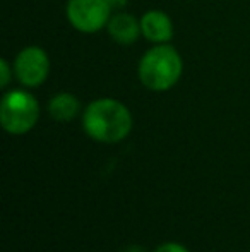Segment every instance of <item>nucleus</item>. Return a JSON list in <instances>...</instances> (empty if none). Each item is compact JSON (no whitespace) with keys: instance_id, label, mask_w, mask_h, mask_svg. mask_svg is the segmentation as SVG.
<instances>
[{"instance_id":"nucleus-4","label":"nucleus","mask_w":250,"mask_h":252,"mask_svg":"<svg viewBox=\"0 0 250 252\" xmlns=\"http://www.w3.org/2000/svg\"><path fill=\"white\" fill-rule=\"evenodd\" d=\"M65 14L74 30L93 34L107 28L111 17V7L107 0H67Z\"/></svg>"},{"instance_id":"nucleus-6","label":"nucleus","mask_w":250,"mask_h":252,"mask_svg":"<svg viewBox=\"0 0 250 252\" xmlns=\"http://www.w3.org/2000/svg\"><path fill=\"white\" fill-rule=\"evenodd\" d=\"M140 31L147 41L154 45L170 43L173 38V23L163 10H147L140 16Z\"/></svg>"},{"instance_id":"nucleus-8","label":"nucleus","mask_w":250,"mask_h":252,"mask_svg":"<svg viewBox=\"0 0 250 252\" xmlns=\"http://www.w3.org/2000/svg\"><path fill=\"white\" fill-rule=\"evenodd\" d=\"M81 112V103L72 93H57L48 101V113L57 122H70Z\"/></svg>"},{"instance_id":"nucleus-12","label":"nucleus","mask_w":250,"mask_h":252,"mask_svg":"<svg viewBox=\"0 0 250 252\" xmlns=\"http://www.w3.org/2000/svg\"><path fill=\"white\" fill-rule=\"evenodd\" d=\"M122 252H147V251L144 249L142 246H129V247H125Z\"/></svg>"},{"instance_id":"nucleus-3","label":"nucleus","mask_w":250,"mask_h":252,"mask_svg":"<svg viewBox=\"0 0 250 252\" xmlns=\"http://www.w3.org/2000/svg\"><path fill=\"white\" fill-rule=\"evenodd\" d=\"M40 119L38 100L24 90H12L0 101V122L5 132L23 136L36 126Z\"/></svg>"},{"instance_id":"nucleus-1","label":"nucleus","mask_w":250,"mask_h":252,"mask_svg":"<svg viewBox=\"0 0 250 252\" xmlns=\"http://www.w3.org/2000/svg\"><path fill=\"white\" fill-rule=\"evenodd\" d=\"M83 127L98 143H120L132 130V113L115 98H98L84 108Z\"/></svg>"},{"instance_id":"nucleus-11","label":"nucleus","mask_w":250,"mask_h":252,"mask_svg":"<svg viewBox=\"0 0 250 252\" xmlns=\"http://www.w3.org/2000/svg\"><path fill=\"white\" fill-rule=\"evenodd\" d=\"M107 2L111 7V10H120L129 3V0H107Z\"/></svg>"},{"instance_id":"nucleus-9","label":"nucleus","mask_w":250,"mask_h":252,"mask_svg":"<svg viewBox=\"0 0 250 252\" xmlns=\"http://www.w3.org/2000/svg\"><path fill=\"white\" fill-rule=\"evenodd\" d=\"M12 76H14V67H10L7 59H0V88L2 90H5L10 84Z\"/></svg>"},{"instance_id":"nucleus-10","label":"nucleus","mask_w":250,"mask_h":252,"mask_svg":"<svg viewBox=\"0 0 250 252\" xmlns=\"http://www.w3.org/2000/svg\"><path fill=\"white\" fill-rule=\"evenodd\" d=\"M154 252H190L187 247H184L182 244H177V242H165L161 244Z\"/></svg>"},{"instance_id":"nucleus-2","label":"nucleus","mask_w":250,"mask_h":252,"mask_svg":"<svg viewBox=\"0 0 250 252\" xmlns=\"http://www.w3.org/2000/svg\"><path fill=\"white\" fill-rule=\"evenodd\" d=\"M184 62L175 47L168 43L154 45L144 53L137 65V76L144 88L151 91H168L180 81Z\"/></svg>"},{"instance_id":"nucleus-5","label":"nucleus","mask_w":250,"mask_h":252,"mask_svg":"<svg viewBox=\"0 0 250 252\" xmlns=\"http://www.w3.org/2000/svg\"><path fill=\"white\" fill-rule=\"evenodd\" d=\"M14 76L24 88H38L50 74V59L41 47L23 48L14 60Z\"/></svg>"},{"instance_id":"nucleus-7","label":"nucleus","mask_w":250,"mask_h":252,"mask_svg":"<svg viewBox=\"0 0 250 252\" xmlns=\"http://www.w3.org/2000/svg\"><path fill=\"white\" fill-rule=\"evenodd\" d=\"M107 31L110 38L118 45H134L137 38L142 34L140 31V21L129 12H117L110 17L107 24Z\"/></svg>"}]
</instances>
